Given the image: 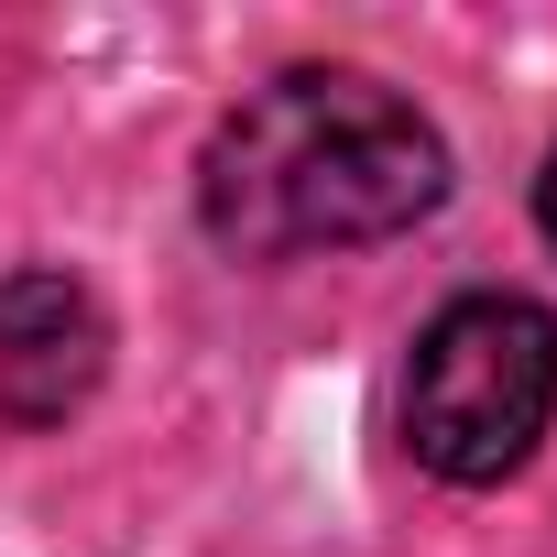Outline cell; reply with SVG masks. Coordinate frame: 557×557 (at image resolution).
<instances>
[{"mask_svg":"<svg viewBox=\"0 0 557 557\" xmlns=\"http://www.w3.org/2000/svg\"><path fill=\"white\" fill-rule=\"evenodd\" d=\"M546 426H557V318L503 285L448 296L405 361V448L437 481L492 492L535 459Z\"/></svg>","mask_w":557,"mask_h":557,"instance_id":"obj_2","label":"cell"},{"mask_svg":"<svg viewBox=\"0 0 557 557\" xmlns=\"http://www.w3.org/2000/svg\"><path fill=\"white\" fill-rule=\"evenodd\" d=\"M535 219H546V240H557V153H546V175H535Z\"/></svg>","mask_w":557,"mask_h":557,"instance_id":"obj_4","label":"cell"},{"mask_svg":"<svg viewBox=\"0 0 557 557\" xmlns=\"http://www.w3.org/2000/svg\"><path fill=\"white\" fill-rule=\"evenodd\" d=\"M99 372H110L99 296L77 273H55V262H12L0 273V416L23 437H45L99 394Z\"/></svg>","mask_w":557,"mask_h":557,"instance_id":"obj_3","label":"cell"},{"mask_svg":"<svg viewBox=\"0 0 557 557\" xmlns=\"http://www.w3.org/2000/svg\"><path fill=\"white\" fill-rule=\"evenodd\" d=\"M437 208H448L437 121L361 66L262 77L197 153V219L230 262H307V251L405 240Z\"/></svg>","mask_w":557,"mask_h":557,"instance_id":"obj_1","label":"cell"}]
</instances>
